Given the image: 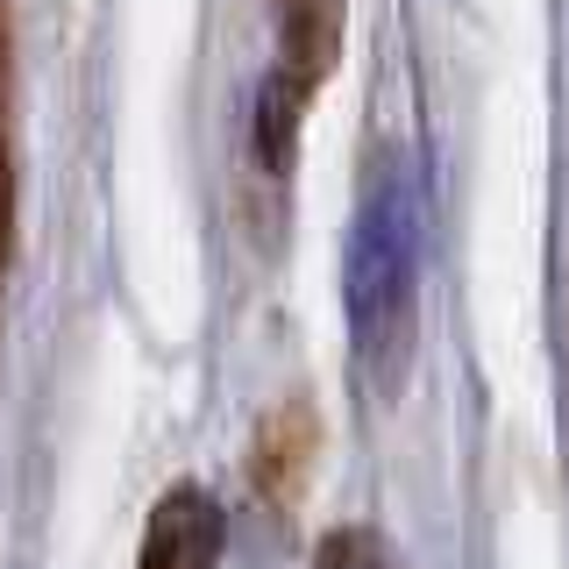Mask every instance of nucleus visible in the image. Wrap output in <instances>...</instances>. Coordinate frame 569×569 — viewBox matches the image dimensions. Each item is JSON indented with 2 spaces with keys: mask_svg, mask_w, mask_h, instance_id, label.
Wrapping results in <instances>:
<instances>
[{
  "mask_svg": "<svg viewBox=\"0 0 569 569\" xmlns=\"http://www.w3.org/2000/svg\"><path fill=\"white\" fill-rule=\"evenodd\" d=\"M406 299H413V213H406L399 178H378L349 236V328L370 363L399 349Z\"/></svg>",
  "mask_w": 569,
  "mask_h": 569,
  "instance_id": "nucleus-1",
  "label": "nucleus"
},
{
  "mask_svg": "<svg viewBox=\"0 0 569 569\" xmlns=\"http://www.w3.org/2000/svg\"><path fill=\"white\" fill-rule=\"evenodd\" d=\"M221 512H213L207 491H171L164 506L150 512V533H142V569H213L221 562Z\"/></svg>",
  "mask_w": 569,
  "mask_h": 569,
  "instance_id": "nucleus-2",
  "label": "nucleus"
},
{
  "mask_svg": "<svg viewBox=\"0 0 569 569\" xmlns=\"http://www.w3.org/2000/svg\"><path fill=\"white\" fill-rule=\"evenodd\" d=\"M278 29H284V79L313 93V79L342 43V0H278Z\"/></svg>",
  "mask_w": 569,
  "mask_h": 569,
  "instance_id": "nucleus-3",
  "label": "nucleus"
},
{
  "mask_svg": "<svg viewBox=\"0 0 569 569\" xmlns=\"http://www.w3.org/2000/svg\"><path fill=\"white\" fill-rule=\"evenodd\" d=\"M313 569H385V548H378V533L349 527V533H328V541H320Z\"/></svg>",
  "mask_w": 569,
  "mask_h": 569,
  "instance_id": "nucleus-4",
  "label": "nucleus"
}]
</instances>
